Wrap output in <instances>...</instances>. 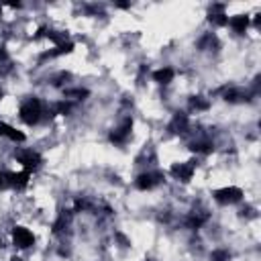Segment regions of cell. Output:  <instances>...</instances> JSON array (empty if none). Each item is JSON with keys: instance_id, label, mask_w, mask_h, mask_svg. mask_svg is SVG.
<instances>
[{"instance_id": "6", "label": "cell", "mask_w": 261, "mask_h": 261, "mask_svg": "<svg viewBox=\"0 0 261 261\" xmlns=\"http://www.w3.org/2000/svg\"><path fill=\"white\" fill-rule=\"evenodd\" d=\"M194 174V162H186V164H176L172 166V176H176L182 182H190Z\"/></svg>"}, {"instance_id": "7", "label": "cell", "mask_w": 261, "mask_h": 261, "mask_svg": "<svg viewBox=\"0 0 261 261\" xmlns=\"http://www.w3.org/2000/svg\"><path fill=\"white\" fill-rule=\"evenodd\" d=\"M188 127H190L188 115H184V113H176V115H174V119H172V123H170V131H172L174 135H182V133H186V131H188Z\"/></svg>"}, {"instance_id": "13", "label": "cell", "mask_w": 261, "mask_h": 261, "mask_svg": "<svg viewBox=\"0 0 261 261\" xmlns=\"http://www.w3.org/2000/svg\"><path fill=\"white\" fill-rule=\"evenodd\" d=\"M229 25L233 27L235 33L243 35V33L247 31V27H249V17H247V15H237V17H233V19L229 21Z\"/></svg>"}, {"instance_id": "8", "label": "cell", "mask_w": 261, "mask_h": 261, "mask_svg": "<svg viewBox=\"0 0 261 261\" xmlns=\"http://www.w3.org/2000/svg\"><path fill=\"white\" fill-rule=\"evenodd\" d=\"M17 160H19V164H23V166L27 168V172H29V170H35V168L41 164V158H39L35 151H21V153L17 155Z\"/></svg>"}, {"instance_id": "22", "label": "cell", "mask_w": 261, "mask_h": 261, "mask_svg": "<svg viewBox=\"0 0 261 261\" xmlns=\"http://www.w3.org/2000/svg\"><path fill=\"white\" fill-rule=\"evenodd\" d=\"M88 96V90H82V88H76V90H66V98H76V100H82Z\"/></svg>"}, {"instance_id": "20", "label": "cell", "mask_w": 261, "mask_h": 261, "mask_svg": "<svg viewBox=\"0 0 261 261\" xmlns=\"http://www.w3.org/2000/svg\"><path fill=\"white\" fill-rule=\"evenodd\" d=\"M190 107L196 111H206L208 109V100H204L202 96H192L190 98Z\"/></svg>"}, {"instance_id": "26", "label": "cell", "mask_w": 261, "mask_h": 261, "mask_svg": "<svg viewBox=\"0 0 261 261\" xmlns=\"http://www.w3.org/2000/svg\"><path fill=\"white\" fill-rule=\"evenodd\" d=\"M5 184H7V180H5V176H3V174H0V188H3Z\"/></svg>"}, {"instance_id": "23", "label": "cell", "mask_w": 261, "mask_h": 261, "mask_svg": "<svg viewBox=\"0 0 261 261\" xmlns=\"http://www.w3.org/2000/svg\"><path fill=\"white\" fill-rule=\"evenodd\" d=\"M68 223H70V215H62V217H60V221L56 223L54 231H56V233H62V231L68 227Z\"/></svg>"}, {"instance_id": "2", "label": "cell", "mask_w": 261, "mask_h": 261, "mask_svg": "<svg viewBox=\"0 0 261 261\" xmlns=\"http://www.w3.org/2000/svg\"><path fill=\"white\" fill-rule=\"evenodd\" d=\"M241 198H243V190H241V188H235V186H231V188H221V190L215 192V200H217L219 204H235V202H239Z\"/></svg>"}, {"instance_id": "5", "label": "cell", "mask_w": 261, "mask_h": 261, "mask_svg": "<svg viewBox=\"0 0 261 261\" xmlns=\"http://www.w3.org/2000/svg\"><path fill=\"white\" fill-rule=\"evenodd\" d=\"M162 180H164L162 174H158V172H149V174H141V176L137 178L135 186H137L139 190H151V188L158 186Z\"/></svg>"}, {"instance_id": "19", "label": "cell", "mask_w": 261, "mask_h": 261, "mask_svg": "<svg viewBox=\"0 0 261 261\" xmlns=\"http://www.w3.org/2000/svg\"><path fill=\"white\" fill-rule=\"evenodd\" d=\"M45 37H49L51 41L58 43V45L68 43V35H66V33H60V31H45Z\"/></svg>"}, {"instance_id": "16", "label": "cell", "mask_w": 261, "mask_h": 261, "mask_svg": "<svg viewBox=\"0 0 261 261\" xmlns=\"http://www.w3.org/2000/svg\"><path fill=\"white\" fill-rule=\"evenodd\" d=\"M206 221H208V215H206V213H202V215H200V213H192V215L188 217V221H186V223H188V227H190V229H200Z\"/></svg>"}, {"instance_id": "14", "label": "cell", "mask_w": 261, "mask_h": 261, "mask_svg": "<svg viewBox=\"0 0 261 261\" xmlns=\"http://www.w3.org/2000/svg\"><path fill=\"white\" fill-rule=\"evenodd\" d=\"M74 51V43H64V45H58L54 51H47V54L41 58V60H47V58H58V56H66V54H72Z\"/></svg>"}, {"instance_id": "1", "label": "cell", "mask_w": 261, "mask_h": 261, "mask_svg": "<svg viewBox=\"0 0 261 261\" xmlns=\"http://www.w3.org/2000/svg\"><path fill=\"white\" fill-rule=\"evenodd\" d=\"M43 111H41V100L39 98H29L21 104V119L27 125H37L41 119Z\"/></svg>"}, {"instance_id": "27", "label": "cell", "mask_w": 261, "mask_h": 261, "mask_svg": "<svg viewBox=\"0 0 261 261\" xmlns=\"http://www.w3.org/2000/svg\"><path fill=\"white\" fill-rule=\"evenodd\" d=\"M0 15H3V7H0Z\"/></svg>"}, {"instance_id": "28", "label": "cell", "mask_w": 261, "mask_h": 261, "mask_svg": "<svg viewBox=\"0 0 261 261\" xmlns=\"http://www.w3.org/2000/svg\"><path fill=\"white\" fill-rule=\"evenodd\" d=\"M0 98H3V90H0Z\"/></svg>"}, {"instance_id": "25", "label": "cell", "mask_w": 261, "mask_h": 261, "mask_svg": "<svg viewBox=\"0 0 261 261\" xmlns=\"http://www.w3.org/2000/svg\"><path fill=\"white\" fill-rule=\"evenodd\" d=\"M9 58V54H7V49L5 47H0V62H5Z\"/></svg>"}, {"instance_id": "24", "label": "cell", "mask_w": 261, "mask_h": 261, "mask_svg": "<svg viewBox=\"0 0 261 261\" xmlns=\"http://www.w3.org/2000/svg\"><path fill=\"white\" fill-rule=\"evenodd\" d=\"M70 109H72V107H70L68 102H60V104H56V111H58V113H62V115L70 113Z\"/></svg>"}, {"instance_id": "10", "label": "cell", "mask_w": 261, "mask_h": 261, "mask_svg": "<svg viewBox=\"0 0 261 261\" xmlns=\"http://www.w3.org/2000/svg\"><path fill=\"white\" fill-rule=\"evenodd\" d=\"M225 100L231 102V104H237V102H249V94L239 90V88H227L225 90Z\"/></svg>"}, {"instance_id": "3", "label": "cell", "mask_w": 261, "mask_h": 261, "mask_svg": "<svg viewBox=\"0 0 261 261\" xmlns=\"http://www.w3.org/2000/svg\"><path fill=\"white\" fill-rule=\"evenodd\" d=\"M13 241H15L17 247L27 249V247H31V245L35 243V237H33V233H31L29 229H25V227H15V229H13Z\"/></svg>"}, {"instance_id": "18", "label": "cell", "mask_w": 261, "mask_h": 261, "mask_svg": "<svg viewBox=\"0 0 261 261\" xmlns=\"http://www.w3.org/2000/svg\"><path fill=\"white\" fill-rule=\"evenodd\" d=\"M198 47H200V49H213V51H217V49H219V41H217V37H213V35H206V37L200 39Z\"/></svg>"}, {"instance_id": "4", "label": "cell", "mask_w": 261, "mask_h": 261, "mask_svg": "<svg viewBox=\"0 0 261 261\" xmlns=\"http://www.w3.org/2000/svg\"><path fill=\"white\" fill-rule=\"evenodd\" d=\"M131 131H133V119H125V121L111 133V141H113V143H125V141L131 137Z\"/></svg>"}, {"instance_id": "17", "label": "cell", "mask_w": 261, "mask_h": 261, "mask_svg": "<svg viewBox=\"0 0 261 261\" xmlns=\"http://www.w3.org/2000/svg\"><path fill=\"white\" fill-rule=\"evenodd\" d=\"M190 149H192L194 153H213V151H215V145L208 143V141H198V143H192Z\"/></svg>"}, {"instance_id": "12", "label": "cell", "mask_w": 261, "mask_h": 261, "mask_svg": "<svg viewBox=\"0 0 261 261\" xmlns=\"http://www.w3.org/2000/svg\"><path fill=\"white\" fill-rule=\"evenodd\" d=\"M5 178L9 180L7 184H11L13 188H25V186L29 184V172H27V170L21 172V174H7Z\"/></svg>"}, {"instance_id": "9", "label": "cell", "mask_w": 261, "mask_h": 261, "mask_svg": "<svg viewBox=\"0 0 261 261\" xmlns=\"http://www.w3.org/2000/svg\"><path fill=\"white\" fill-rule=\"evenodd\" d=\"M208 21L211 23H215V25H229V19H227V15H225V7L223 5H215L213 9H211V13H208Z\"/></svg>"}, {"instance_id": "15", "label": "cell", "mask_w": 261, "mask_h": 261, "mask_svg": "<svg viewBox=\"0 0 261 261\" xmlns=\"http://www.w3.org/2000/svg\"><path fill=\"white\" fill-rule=\"evenodd\" d=\"M153 80L160 82V84H170L174 80V70L172 68H164V70L153 72Z\"/></svg>"}, {"instance_id": "21", "label": "cell", "mask_w": 261, "mask_h": 261, "mask_svg": "<svg viewBox=\"0 0 261 261\" xmlns=\"http://www.w3.org/2000/svg\"><path fill=\"white\" fill-rule=\"evenodd\" d=\"M229 259H231V253L227 249H217L211 255V261H229Z\"/></svg>"}, {"instance_id": "11", "label": "cell", "mask_w": 261, "mask_h": 261, "mask_svg": "<svg viewBox=\"0 0 261 261\" xmlns=\"http://www.w3.org/2000/svg\"><path fill=\"white\" fill-rule=\"evenodd\" d=\"M0 137H9L11 141H19V143L25 141V135L21 131H17L15 127L7 125V123H0Z\"/></svg>"}]
</instances>
